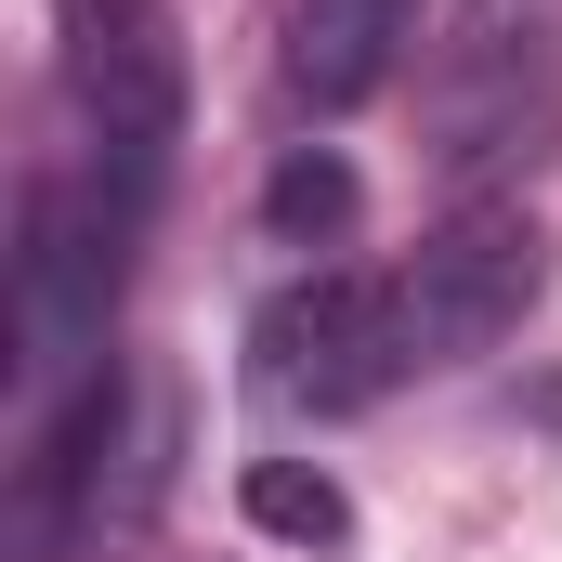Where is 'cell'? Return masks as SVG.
Masks as SVG:
<instances>
[{"instance_id":"6da1fadb","label":"cell","mask_w":562,"mask_h":562,"mask_svg":"<svg viewBox=\"0 0 562 562\" xmlns=\"http://www.w3.org/2000/svg\"><path fill=\"white\" fill-rule=\"evenodd\" d=\"M53 53H66V105L92 144V196L144 223L183 144V40L170 0H53Z\"/></svg>"},{"instance_id":"7a4b0ae2","label":"cell","mask_w":562,"mask_h":562,"mask_svg":"<svg viewBox=\"0 0 562 562\" xmlns=\"http://www.w3.org/2000/svg\"><path fill=\"white\" fill-rule=\"evenodd\" d=\"M249 380H262V406H288V419H367L380 393L419 380L406 288H393V276H353V262L276 288V301L249 314Z\"/></svg>"},{"instance_id":"3957f363","label":"cell","mask_w":562,"mask_h":562,"mask_svg":"<svg viewBox=\"0 0 562 562\" xmlns=\"http://www.w3.org/2000/svg\"><path fill=\"white\" fill-rule=\"evenodd\" d=\"M393 288H406L419 367H471V353H497V340L537 314V288H550V223H537L524 196H471V210H445L419 249L393 262Z\"/></svg>"},{"instance_id":"277c9868","label":"cell","mask_w":562,"mask_h":562,"mask_svg":"<svg viewBox=\"0 0 562 562\" xmlns=\"http://www.w3.org/2000/svg\"><path fill=\"white\" fill-rule=\"evenodd\" d=\"M431 0H288V40H276V79L301 119H353L406 79Z\"/></svg>"},{"instance_id":"5b68a950","label":"cell","mask_w":562,"mask_h":562,"mask_svg":"<svg viewBox=\"0 0 562 562\" xmlns=\"http://www.w3.org/2000/svg\"><path fill=\"white\" fill-rule=\"evenodd\" d=\"M353 196H367V183H353V157H340V144H288L276 183H262V236H276V249L340 236V223H353Z\"/></svg>"},{"instance_id":"8992f818","label":"cell","mask_w":562,"mask_h":562,"mask_svg":"<svg viewBox=\"0 0 562 562\" xmlns=\"http://www.w3.org/2000/svg\"><path fill=\"white\" fill-rule=\"evenodd\" d=\"M249 524H262V537H301V550H340V537H353V497H340L327 471H301V458H262V471H249Z\"/></svg>"}]
</instances>
